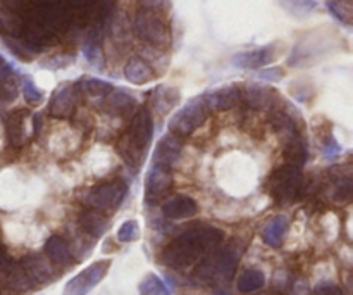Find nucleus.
Segmentation results:
<instances>
[{
	"label": "nucleus",
	"mask_w": 353,
	"mask_h": 295,
	"mask_svg": "<svg viewBox=\"0 0 353 295\" xmlns=\"http://www.w3.org/2000/svg\"><path fill=\"white\" fill-rule=\"evenodd\" d=\"M21 90H23L24 100H26L28 104H31V106H37V104H40L41 100H43V93L37 88V85H34L30 78L23 79Z\"/></svg>",
	"instance_id": "72a5a7b5"
},
{
	"label": "nucleus",
	"mask_w": 353,
	"mask_h": 295,
	"mask_svg": "<svg viewBox=\"0 0 353 295\" xmlns=\"http://www.w3.org/2000/svg\"><path fill=\"white\" fill-rule=\"evenodd\" d=\"M126 196L128 185L124 182H121V180H117V182L103 183V185L95 187L86 196V204L95 211L114 213L116 209H119V206L124 202Z\"/></svg>",
	"instance_id": "0eeeda50"
},
{
	"label": "nucleus",
	"mask_w": 353,
	"mask_h": 295,
	"mask_svg": "<svg viewBox=\"0 0 353 295\" xmlns=\"http://www.w3.org/2000/svg\"><path fill=\"white\" fill-rule=\"evenodd\" d=\"M278 3L290 16L296 17V19L307 17L317 7L316 0H278Z\"/></svg>",
	"instance_id": "cd10ccee"
},
{
	"label": "nucleus",
	"mask_w": 353,
	"mask_h": 295,
	"mask_svg": "<svg viewBox=\"0 0 353 295\" xmlns=\"http://www.w3.org/2000/svg\"><path fill=\"white\" fill-rule=\"evenodd\" d=\"M12 266V259H10L9 252L6 251V247L0 245V273H7Z\"/></svg>",
	"instance_id": "58836bf2"
},
{
	"label": "nucleus",
	"mask_w": 353,
	"mask_h": 295,
	"mask_svg": "<svg viewBox=\"0 0 353 295\" xmlns=\"http://www.w3.org/2000/svg\"><path fill=\"white\" fill-rule=\"evenodd\" d=\"M274 90L265 85H261V83H248L241 90V100L254 111H262L271 107L272 102H274Z\"/></svg>",
	"instance_id": "ddd939ff"
},
{
	"label": "nucleus",
	"mask_w": 353,
	"mask_h": 295,
	"mask_svg": "<svg viewBox=\"0 0 353 295\" xmlns=\"http://www.w3.org/2000/svg\"><path fill=\"white\" fill-rule=\"evenodd\" d=\"M19 265L34 287L47 282L52 275L50 265L45 259H41L40 256H26L23 261H19Z\"/></svg>",
	"instance_id": "a211bd4d"
},
{
	"label": "nucleus",
	"mask_w": 353,
	"mask_h": 295,
	"mask_svg": "<svg viewBox=\"0 0 353 295\" xmlns=\"http://www.w3.org/2000/svg\"><path fill=\"white\" fill-rule=\"evenodd\" d=\"M224 240L223 230L210 225H193L183 230L162 251L161 263L172 269H186L210 254Z\"/></svg>",
	"instance_id": "f257e3e1"
},
{
	"label": "nucleus",
	"mask_w": 353,
	"mask_h": 295,
	"mask_svg": "<svg viewBox=\"0 0 353 295\" xmlns=\"http://www.w3.org/2000/svg\"><path fill=\"white\" fill-rule=\"evenodd\" d=\"M103 107L110 114H130L137 107V99L126 90H112L103 99Z\"/></svg>",
	"instance_id": "6ab92c4d"
},
{
	"label": "nucleus",
	"mask_w": 353,
	"mask_h": 295,
	"mask_svg": "<svg viewBox=\"0 0 353 295\" xmlns=\"http://www.w3.org/2000/svg\"><path fill=\"white\" fill-rule=\"evenodd\" d=\"M265 285V275L261 269H247L238 278V290L241 294H254Z\"/></svg>",
	"instance_id": "a878e982"
},
{
	"label": "nucleus",
	"mask_w": 353,
	"mask_h": 295,
	"mask_svg": "<svg viewBox=\"0 0 353 295\" xmlns=\"http://www.w3.org/2000/svg\"><path fill=\"white\" fill-rule=\"evenodd\" d=\"M172 185V175L168 169L157 168V166H152V169L148 171L147 182H145V197H147L148 202H154L157 200L162 193L168 192Z\"/></svg>",
	"instance_id": "2eb2a0df"
},
{
	"label": "nucleus",
	"mask_w": 353,
	"mask_h": 295,
	"mask_svg": "<svg viewBox=\"0 0 353 295\" xmlns=\"http://www.w3.org/2000/svg\"><path fill=\"white\" fill-rule=\"evenodd\" d=\"M207 116H209V109H207L202 95L195 97V99L188 100L181 109L176 111L174 116L169 120V131L174 137L186 138L205 123Z\"/></svg>",
	"instance_id": "39448f33"
},
{
	"label": "nucleus",
	"mask_w": 353,
	"mask_h": 295,
	"mask_svg": "<svg viewBox=\"0 0 353 295\" xmlns=\"http://www.w3.org/2000/svg\"><path fill=\"white\" fill-rule=\"evenodd\" d=\"M110 268V261H97L93 265L86 266L83 272L72 276L64 287V295H86L92 289H95L103 278H105L107 272Z\"/></svg>",
	"instance_id": "6e6552de"
},
{
	"label": "nucleus",
	"mask_w": 353,
	"mask_h": 295,
	"mask_svg": "<svg viewBox=\"0 0 353 295\" xmlns=\"http://www.w3.org/2000/svg\"><path fill=\"white\" fill-rule=\"evenodd\" d=\"M154 138V120L148 107H141L133 116L130 124V130L124 135L123 140L117 144V152L121 158L131 166V168H140L143 162L145 154Z\"/></svg>",
	"instance_id": "f03ea898"
},
{
	"label": "nucleus",
	"mask_w": 353,
	"mask_h": 295,
	"mask_svg": "<svg viewBox=\"0 0 353 295\" xmlns=\"http://www.w3.org/2000/svg\"><path fill=\"white\" fill-rule=\"evenodd\" d=\"M181 102V92L176 86L161 85L152 92L150 97V109L155 111L159 116H165L171 113L178 104Z\"/></svg>",
	"instance_id": "4468645a"
},
{
	"label": "nucleus",
	"mask_w": 353,
	"mask_h": 295,
	"mask_svg": "<svg viewBox=\"0 0 353 295\" xmlns=\"http://www.w3.org/2000/svg\"><path fill=\"white\" fill-rule=\"evenodd\" d=\"M302 173L295 166H281L269 178V192L279 202H290L302 189Z\"/></svg>",
	"instance_id": "423d86ee"
},
{
	"label": "nucleus",
	"mask_w": 353,
	"mask_h": 295,
	"mask_svg": "<svg viewBox=\"0 0 353 295\" xmlns=\"http://www.w3.org/2000/svg\"><path fill=\"white\" fill-rule=\"evenodd\" d=\"M124 78L133 85H145V83L154 82L155 73L145 59L134 55L124 66Z\"/></svg>",
	"instance_id": "f3484780"
},
{
	"label": "nucleus",
	"mask_w": 353,
	"mask_h": 295,
	"mask_svg": "<svg viewBox=\"0 0 353 295\" xmlns=\"http://www.w3.org/2000/svg\"><path fill=\"white\" fill-rule=\"evenodd\" d=\"M285 155L288 159L290 166H295V168H302L307 161V145L302 138L299 137V133L293 135V137L286 138V149Z\"/></svg>",
	"instance_id": "b1692460"
},
{
	"label": "nucleus",
	"mask_w": 353,
	"mask_h": 295,
	"mask_svg": "<svg viewBox=\"0 0 353 295\" xmlns=\"http://www.w3.org/2000/svg\"><path fill=\"white\" fill-rule=\"evenodd\" d=\"M238 252L234 247L214 249L207 259L196 268V276L205 283H226L233 278L238 268Z\"/></svg>",
	"instance_id": "20e7f679"
},
{
	"label": "nucleus",
	"mask_w": 353,
	"mask_h": 295,
	"mask_svg": "<svg viewBox=\"0 0 353 295\" xmlns=\"http://www.w3.org/2000/svg\"><path fill=\"white\" fill-rule=\"evenodd\" d=\"M140 238V225L134 220L126 221V223L121 225V228L117 230V240L128 244V242H133Z\"/></svg>",
	"instance_id": "473e14b6"
},
{
	"label": "nucleus",
	"mask_w": 353,
	"mask_h": 295,
	"mask_svg": "<svg viewBox=\"0 0 353 295\" xmlns=\"http://www.w3.org/2000/svg\"><path fill=\"white\" fill-rule=\"evenodd\" d=\"M183 155V144L178 137L171 133H165L159 140L157 147L154 152V166L171 171L179 162Z\"/></svg>",
	"instance_id": "1a4fd4ad"
},
{
	"label": "nucleus",
	"mask_w": 353,
	"mask_h": 295,
	"mask_svg": "<svg viewBox=\"0 0 353 295\" xmlns=\"http://www.w3.org/2000/svg\"><path fill=\"white\" fill-rule=\"evenodd\" d=\"M340 152H341L340 145H338L333 138H330V140H327V144L324 145V155H326L327 159L338 158V155H340Z\"/></svg>",
	"instance_id": "4c0bfd02"
},
{
	"label": "nucleus",
	"mask_w": 353,
	"mask_h": 295,
	"mask_svg": "<svg viewBox=\"0 0 353 295\" xmlns=\"http://www.w3.org/2000/svg\"><path fill=\"white\" fill-rule=\"evenodd\" d=\"M202 99L209 113L210 111H230L236 107V104L241 100V90L236 85L219 86V88L203 93Z\"/></svg>",
	"instance_id": "f8f14e48"
},
{
	"label": "nucleus",
	"mask_w": 353,
	"mask_h": 295,
	"mask_svg": "<svg viewBox=\"0 0 353 295\" xmlns=\"http://www.w3.org/2000/svg\"><path fill=\"white\" fill-rule=\"evenodd\" d=\"M6 44H7V48H10V52H12L16 57L23 59V61H26V62H30L31 59L34 57V54H37V52H34L33 48L26 44V41L19 40V38L6 37Z\"/></svg>",
	"instance_id": "7c9ffc66"
},
{
	"label": "nucleus",
	"mask_w": 353,
	"mask_h": 295,
	"mask_svg": "<svg viewBox=\"0 0 353 295\" xmlns=\"http://www.w3.org/2000/svg\"><path fill=\"white\" fill-rule=\"evenodd\" d=\"M327 9L330 12L336 17L338 21H341L347 26H352V3L350 0H327Z\"/></svg>",
	"instance_id": "c756f323"
},
{
	"label": "nucleus",
	"mask_w": 353,
	"mask_h": 295,
	"mask_svg": "<svg viewBox=\"0 0 353 295\" xmlns=\"http://www.w3.org/2000/svg\"><path fill=\"white\" fill-rule=\"evenodd\" d=\"M10 71H12L10 64L2 57V55H0V82H3V79L10 75Z\"/></svg>",
	"instance_id": "ea45409f"
},
{
	"label": "nucleus",
	"mask_w": 353,
	"mask_h": 295,
	"mask_svg": "<svg viewBox=\"0 0 353 295\" xmlns=\"http://www.w3.org/2000/svg\"><path fill=\"white\" fill-rule=\"evenodd\" d=\"M79 227L92 237H102L109 228V221L97 211H85L79 216Z\"/></svg>",
	"instance_id": "5701e85b"
},
{
	"label": "nucleus",
	"mask_w": 353,
	"mask_h": 295,
	"mask_svg": "<svg viewBox=\"0 0 353 295\" xmlns=\"http://www.w3.org/2000/svg\"><path fill=\"white\" fill-rule=\"evenodd\" d=\"M138 290H140V295H171L169 287L159 276L152 275V273L147 275V278H143Z\"/></svg>",
	"instance_id": "c85d7f7f"
},
{
	"label": "nucleus",
	"mask_w": 353,
	"mask_h": 295,
	"mask_svg": "<svg viewBox=\"0 0 353 295\" xmlns=\"http://www.w3.org/2000/svg\"><path fill=\"white\" fill-rule=\"evenodd\" d=\"M199 213V204L188 196H176L165 200L162 206V214L169 220H186Z\"/></svg>",
	"instance_id": "dca6fc26"
},
{
	"label": "nucleus",
	"mask_w": 353,
	"mask_h": 295,
	"mask_svg": "<svg viewBox=\"0 0 353 295\" xmlns=\"http://www.w3.org/2000/svg\"><path fill=\"white\" fill-rule=\"evenodd\" d=\"M133 31L141 41L152 48H165L171 44V33L164 17L159 12L157 3L145 0L133 17Z\"/></svg>",
	"instance_id": "7ed1b4c3"
},
{
	"label": "nucleus",
	"mask_w": 353,
	"mask_h": 295,
	"mask_svg": "<svg viewBox=\"0 0 353 295\" xmlns=\"http://www.w3.org/2000/svg\"><path fill=\"white\" fill-rule=\"evenodd\" d=\"M45 254L55 265H68L71 263V249H69L68 242L61 237V235H52L47 242H45Z\"/></svg>",
	"instance_id": "412c9836"
},
{
	"label": "nucleus",
	"mask_w": 353,
	"mask_h": 295,
	"mask_svg": "<svg viewBox=\"0 0 353 295\" xmlns=\"http://www.w3.org/2000/svg\"><path fill=\"white\" fill-rule=\"evenodd\" d=\"M340 287L336 283H331V282H323L319 285H316L314 289V295H341Z\"/></svg>",
	"instance_id": "e433bc0d"
},
{
	"label": "nucleus",
	"mask_w": 353,
	"mask_h": 295,
	"mask_svg": "<svg viewBox=\"0 0 353 295\" xmlns=\"http://www.w3.org/2000/svg\"><path fill=\"white\" fill-rule=\"evenodd\" d=\"M79 92L85 93L90 99H105L110 92L114 90V86L109 82H103V79L92 78V76H86L81 82L78 83Z\"/></svg>",
	"instance_id": "393cba45"
},
{
	"label": "nucleus",
	"mask_w": 353,
	"mask_h": 295,
	"mask_svg": "<svg viewBox=\"0 0 353 295\" xmlns=\"http://www.w3.org/2000/svg\"><path fill=\"white\" fill-rule=\"evenodd\" d=\"M26 116L28 113L24 109L16 111L7 120V138H9L10 145L14 147H21L26 144L28 131H26Z\"/></svg>",
	"instance_id": "aec40b11"
},
{
	"label": "nucleus",
	"mask_w": 353,
	"mask_h": 295,
	"mask_svg": "<svg viewBox=\"0 0 353 295\" xmlns=\"http://www.w3.org/2000/svg\"><path fill=\"white\" fill-rule=\"evenodd\" d=\"M72 62V57H68V55H54L52 59H48L47 62L41 64V68H47V69H62L65 66H69Z\"/></svg>",
	"instance_id": "c9c22d12"
},
{
	"label": "nucleus",
	"mask_w": 353,
	"mask_h": 295,
	"mask_svg": "<svg viewBox=\"0 0 353 295\" xmlns=\"http://www.w3.org/2000/svg\"><path fill=\"white\" fill-rule=\"evenodd\" d=\"M276 45L252 48V50L238 52L231 57V64L238 69H262L276 59Z\"/></svg>",
	"instance_id": "9b49d317"
},
{
	"label": "nucleus",
	"mask_w": 353,
	"mask_h": 295,
	"mask_svg": "<svg viewBox=\"0 0 353 295\" xmlns=\"http://www.w3.org/2000/svg\"><path fill=\"white\" fill-rule=\"evenodd\" d=\"M286 230H288V220H286V216L281 214V216L272 218V220L265 225L264 230H262V238H264V242L269 247H279L283 238H285Z\"/></svg>",
	"instance_id": "4be33fe9"
},
{
	"label": "nucleus",
	"mask_w": 353,
	"mask_h": 295,
	"mask_svg": "<svg viewBox=\"0 0 353 295\" xmlns=\"http://www.w3.org/2000/svg\"><path fill=\"white\" fill-rule=\"evenodd\" d=\"M257 78L264 79V82L268 83H278L285 78V71H283V68H279V66H274V68L261 69V71L257 73Z\"/></svg>",
	"instance_id": "f704fd0d"
},
{
	"label": "nucleus",
	"mask_w": 353,
	"mask_h": 295,
	"mask_svg": "<svg viewBox=\"0 0 353 295\" xmlns=\"http://www.w3.org/2000/svg\"><path fill=\"white\" fill-rule=\"evenodd\" d=\"M83 52H85L86 61H88L90 64L93 66V68L102 69L103 55H102V48H100L99 40H95V38H90L88 44H86L85 47H83Z\"/></svg>",
	"instance_id": "2f4dec72"
},
{
	"label": "nucleus",
	"mask_w": 353,
	"mask_h": 295,
	"mask_svg": "<svg viewBox=\"0 0 353 295\" xmlns=\"http://www.w3.org/2000/svg\"><path fill=\"white\" fill-rule=\"evenodd\" d=\"M23 30V19H19L17 12H12V10H7L2 7V9H0V31H2L6 37L19 38Z\"/></svg>",
	"instance_id": "bb28decb"
},
{
	"label": "nucleus",
	"mask_w": 353,
	"mask_h": 295,
	"mask_svg": "<svg viewBox=\"0 0 353 295\" xmlns=\"http://www.w3.org/2000/svg\"><path fill=\"white\" fill-rule=\"evenodd\" d=\"M79 88L76 83H64L59 86L52 95L50 104H48V114L54 117H68L74 111L76 102H78Z\"/></svg>",
	"instance_id": "9d476101"
}]
</instances>
